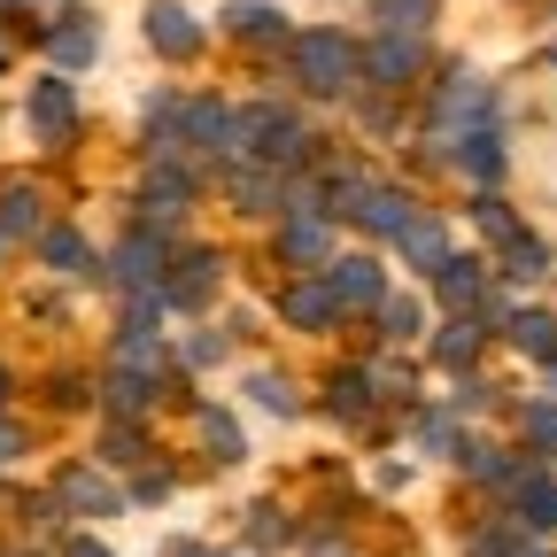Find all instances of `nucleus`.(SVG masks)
<instances>
[{
	"instance_id": "72a5a7b5",
	"label": "nucleus",
	"mask_w": 557,
	"mask_h": 557,
	"mask_svg": "<svg viewBox=\"0 0 557 557\" xmlns=\"http://www.w3.org/2000/svg\"><path fill=\"white\" fill-rule=\"evenodd\" d=\"M62 557H109V549H101V542H86V534H78V542H70V549H62Z\"/></svg>"
},
{
	"instance_id": "a878e982",
	"label": "nucleus",
	"mask_w": 557,
	"mask_h": 557,
	"mask_svg": "<svg viewBox=\"0 0 557 557\" xmlns=\"http://www.w3.org/2000/svg\"><path fill=\"white\" fill-rule=\"evenodd\" d=\"M527 442L542 457H557V403H527Z\"/></svg>"
},
{
	"instance_id": "2f4dec72",
	"label": "nucleus",
	"mask_w": 557,
	"mask_h": 557,
	"mask_svg": "<svg viewBox=\"0 0 557 557\" xmlns=\"http://www.w3.org/2000/svg\"><path fill=\"white\" fill-rule=\"evenodd\" d=\"M47 263H86V240L78 233H47Z\"/></svg>"
},
{
	"instance_id": "58836bf2",
	"label": "nucleus",
	"mask_w": 557,
	"mask_h": 557,
	"mask_svg": "<svg viewBox=\"0 0 557 557\" xmlns=\"http://www.w3.org/2000/svg\"><path fill=\"white\" fill-rule=\"evenodd\" d=\"M0 9H16V0H0Z\"/></svg>"
},
{
	"instance_id": "aec40b11",
	"label": "nucleus",
	"mask_w": 557,
	"mask_h": 557,
	"mask_svg": "<svg viewBox=\"0 0 557 557\" xmlns=\"http://www.w3.org/2000/svg\"><path fill=\"white\" fill-rule=\"evenodd\" d=\"M519 511H527V527H557V487H549L542 472L519 480Z\"/></svg>"
},
{
	"instance_id": "f8f14e48",
	"label": "nucleus",
	"mask_w": 557,
	"mask_h": 557,
	"mask_svg": "<svg viewBox=\"0 0 557 557\" xmlns=\"http://www.w3.org/2000/svg\"><path fill=\"white\" fill-rule=\"evenodd\" d=\"M434 278H442V302H449V310H465V302H480V287H487V278H480V263H472V256H442V263H434Z\"/></svg>"
},
{
	"instance_id": "f03ea898",
	"label": "nucleus",
	"mask_w": 557,
	"mask_h": 557,
	"mask_svg": "<svg viewBox=\"0 0 557 557\" xmlns=\"http://www.w3.org/2000/svg\"><path fill=\"white\" fill-rule=\"evenodd\" d=\"M418 62H426V39H418V32H380V39L357 54V70H364V78H380V86H403Z\"/></svg>"
},
{
	"instance_id": "f3484780",
	"label": "nucleus",
	"mask_w": 557,
	"mask_h": 557,
	"mask_svg": "<svg viewBox=\"0 0 557 557\" xmlns=\"http://www.w3.org/2000/svg\"><path fill=\"white\" fill-rule=\"evenodd\" d=\"M201 449L218 457V465H240V426H233V410H201Z\"/></svg>"
},
{
	"instance_id": "6e6552de",
	"label": "nucleus",
	"mask_w": 557,
	"mask_h": 557,
	"mask_svg": "<svg viewBox=\"0 0 557 557\" xmlns=\"http://www.w3.org/2000/svg\"><path fill=\"white\" fill-rule=\"evenodd\" d=\"M32 124H39L47 139H62L70 124H78V101H70V86H62V78H47V86L32 94Z\"/></svg>"
},
{
	"instance_id": "6ab92c4d",
	"label": "nucleus",
	"mask_w": 557,
	"mask_h": 557,
	"mask_svg": "<svg viewBox=\"0 0 557 557\" xmlns=\"http://www.w3.org/2000/svg\"><path fill=\"white\" fill-rule=\"evenodd\" d=\"M465 465H472V480H487V487H519L527 480V465H511V457H496V449H465Z\"/></svg>"
},
{
	"instance_id": "dca6fc26",
	"label": "nucleus",
	"mask_w": 557,
	"mask_h": 557,
	"mask_svg": "<svg viewBox=\"0 0 557 557\" xmlns=\"http://www.w3.org/2000/svg\"><path fill=\"white\" fill-rule=\"evenodd\" d=\"M511 341L527 348V357H542V364H549V357H557V318H542V310H519V318H511Z\"/></svg>"
},
{
	"instance_id": "9d476101",
	"label": "nucleus",
	"mask_w": 557,
	"mask_h": 557,
	"mask_svg": "<svg viewBox=\"0 0 557 557\" xmlns=\"http://www.w3.org/2000/svg\"><path fill=\"white\" fill-rule=\"evenodd\" d=\"M395 240H403V256H410V263H418V271H434V263H442V256H449V233H442V225H434V218H418V209H410V225H403V233H395Z\"/></svg>"
},
{
	"instance_id": "4be33fe9",
	"label": "nucleus",
	"mask_w": 557,
	"mask_h": 557,
	"mask_svg": "<svg viewBox=\"0 0 557 557\" xmlns=\"http://www.w3.org/2000/svg\"><path fill=\"white\" fill-rule=\"evenodd\" d=\"M54 62H62V70H86V62H94V32H86V24H62V32H54Z\"/></svg>"
},
{
	"instance_id": "412c9836",
	"label": "nucleus",
	"mask_w": 557,
	"mask_h": 557,
	"mask_svg": "<svg viewBox=\"0 0 557 557\" xmlns=\"http://www.w3.org/2000/svg\"><path fill=\"white\" fill-rule=\"evenodd\" d=\"M434 0H380V32H426Z\"/></svg>"
},
{
	"instance_id": "0eeeda50",
	"label": "nucleus",
	"mask_w": 557,
	"mask_h": 557,
	"mask_svg": "<svg viewBox=\"0 0 557 557\" xmlns=\"http://www.w3.org/2000/svg\"><path fill=\"white\" fill-rule=\"evenodd\" d=\"M348 209H357V225H364V233H380V240H395V233L410 225V201H403V194H357Z\"/></svg>"
},
{
	"instance_id": "f704fd0d",
	"label": "nucleus",
	"mask_w": 557,
	"mask_h": 557,
	"mask_svg": "<svg viewBox=\"0 0 557 557\" xmlns=\"http://www.w3.org/2000/svg\"><path fill=\"white\" fill-rule=\"evenodd\" d=\"M310 557H348V549H341V542H325V549H310Z\"/></svg>"
},
{
	"instance_id": "c85d7f7f",
	"label": "nucleus",
	"mask_w": 557,
	"mask_h": 557,
	"mask_svg": "<svg viewBox=\"0 0 557 557\" xmlns=\"http://www.w3.org/2000/svg\"><path fill=\"white\" fill-rule=\"evenodd\" d=\"M472 225H480L487 240H511V233H519V218H511L504 201H480V209H472Z\"/></svg>"
},
{
	"instance_id": "cd10ccee",
	"label": "nucleus",
	"mask_w": 557,
	"mask_h": 557,
	"mask_svg": "<svg viewBox=\"0 0 557 557\" xmlns=\"http://www.w3.org/2000/svg\"><path fill=\"white\" fill-rule=\"evenodd\" d=\"M380 325H387L395 341H410V333H418V302H403V295H380Z\"/></svg>"
},
{
	"instance_id": "c756f323",
	"label": "nucleus",
	"mask_w": 557,
	"mask_h": 557,
	"mask_svg": "<svg viewBox=\"0 0 557 557\" xmlns=\"http://www.w3.org/2000/svg\"><path fill=\"white\" fill-rule=\"evenodd\" d=\"M248 542H256V549H278V542H287V519H278L271 504H263V511H248Z\"/></svg>"
},
{
	"instance_id": "f257e3e1",
	"label": "nucleus",
	"mask_w": 557,
	"mask_h": 557,
	"mask_svg": "<svg viewBox=\"0 0 557 557\" xmlns=\"http://www.w3.org/2000/svg\"><path fill=\"white\" fill-rule=\"evenodd\" d=\"M295 70H302V86H318V94H348V86H357V47H348L341 32H310L295 47Z\"/></svg>"
},
{
	"instance_id": "b1692460",
	"label": "nucleus",
	"mask_w": 557,
	"mask_h": 557,
	"mask_svg": "<svg viewBox=\"0 0 557 557\" xmlns=\"http://www.w3.org/2000/svg\"><path fill=\"white\" fill-rule=\"evenodd\" d=\"M472 357H480V325H449V333H442V364L465 372Z\"/></svg>"
},
{
	"instance_id": "4c0bfd02",
	"label": "nucleus",
	"mask_w": 557,
	"mask_h": 557,
	"mask_svg": "<svg viewBox=\"0 0 557 557\" xmlns=\"http://www.w3.org/2000/svg\"><path fill=\"white\" fill-rule=\"evenodd\" d=\"M519 557H542V549H519Z\"/></svg>"
},
{
	"instance_id": "5701e85b",
	"label": "nucleus",
	"mask_w": 557,
	"mask_h": 557,
	"mask_svg": "<svg viewBox=\"0 0 557 557\" xmlns=\"http://www.w3.org/2000/svg\"><path fill=\"white\" fill-rule=\"evenodd\" d=\"M325 403H333V418H364L372 380H364V372H348V380H333V395H325Z\"/></svg>"
},
{
	"instance_id": "4468645a",
	"label": "nucleus",
	"mask_w": 557,
	"mask_h": 557,
	"mask_svg": "<svg viewBox=\"0 0 557 557\" xmlns=\"http://www.w3.org/2000/svg\"><path fill=\"white\" fill-rule=\"evenodd\" d=\"M278 310H287V325H333V318H341L333 287H318V278H310V287H287V302H278Z\"/></svg>"
},
{
	"instance_id": "2eb2a0df",
	"label": "nucleus",
	"mask_w": 557,
	"mask_h": 557,
	"mask_svg": "<svg viewBox=\"0 0 557 557\" xmlns=\"http://www.w3.org/2000/svg\"><path fill=\"white\" fill-rule=\"evenodd\" d=\"M178 132L201 139V148H218V139H233V116L218 101H194V109H178Z\"/></svg>"
},
{
	"instance_id": "423d86ee",
	"label": "nucleus",
	"mask_w": 557,
	"mask_h": 557,
	"mask_svg": "<svg viewBox=\"0 0 557 557\" xmlns=\"http://www.w3.org/2000/svg\"><path fill=\"white\" fill-rule=\"evenodd\" d=\"M148 39H156V54H194L201 47V24L178 9V0H156V9H148Z\"/></svg>"
},
{
	"instance_id": "bb28decb",
	"label": "nucleus",
	"mask_w": 557,
	"mask_h": 557,
	"mask_svg": "<svg viewBox=\"0 0 557 557\" xmlns=\"http://www.w3.org/2000/svg\"><path fill=\"white\" fill-rule=\"evenodd\" d=\"M504 263H511L519 278H534V271H542L549 256H542V240H527V233H511V240H504Z\"/></svg>"
},
{
	"instance_id": "ddd939ff",
	"label": "nucleus",
	"mask_w": 557,
	"mask_h": 557,
	"mask_svg": "<svg viewBox=\"0 0 557 557\" xmlns=\"http://www.w3.org/2000/svg\"><path fill=\"white\" fill-rule=\"evenodd\" d=\"M325 240H333L325 201H318V209H295V225H287V256H295V263H318V256H325Z\"/></svg>"
},
{
	"instance_id": "7c9ffc66",
	"label": "nucleus",
	"mask_w": 557,
	"mask_h": 557,
	"mask_svg": "<svg viewBox=\"0 0 557 557\" xmlns=\"http://www.w3.org/2000/svg\"><path fill=\"white\" fill-rule=\"evenodd\" d=\"M248 395H256V403H271V410H287V403H295L278 372H256V380H248Z\"/></svg>"
},
{
	"instance_id": "7ed1b4c3",
	"label": "nucleus",
	"mask_w": 557,
	"mask_h": 557,
	"mask_svg": "<svg viewBox=\"0 0 557 557\" xmlns=\"http://www.w3.org/2000/svg\"><path fill=\"white\" fill-rule=\"evenodd\" d=\"M116 278H124V287H139V295H156V287H163V233L139 225V233L116 248Z\"/></svg>"
},
{
	"instance_id": "393cba45",
	"label": "nucleus",
	"mask_w": 557,
	"mask_h": 557,
	"mask_svg": "<svg viewBox=\"0 0 557 557\" xmlns=\"http://www.w3.org/2000/svg\"><path fill=\"white\" fill-rule=\"evenodd\" d=\"M225 32H278V9H263V0H233Z\"/></svg>"
},
{
	"instance_id": "9b49d317",
	"label": "nucleus",
	"mask_w": 557,
	"mask_h": 557,
	"mask_svg": "<svg viewBox=\"0 0 557 557\" xmlns=\"http://www.w3.org/2000/svg\"><path fill=\"white\" fill-rule=\"evenodd\" d=\"M54 496H62L70 511H116V504H124L116 487H109V480H94V472H62V480H54Z\"/></svg>"
},
{
	"instance_id": "a211bd4d",
	"label": "nucleus",
	"mask_w": 557,
	"mask_h": 557,
	"mask_svg": "<svg viewBox=\"0 0 557 557\" xmlns=\"http://www.w3.org/2000/svg\"><path fill=\"white\" fill-rule=\"evenodd\" d=\"M16 233H39V194L32 186L0 194V240H16Z\"/></svg>"
},
{
	"instance_id": "473e14b6",
	"label": "nucleus",
	"mask_w": 557,
	"mask_h": 557,
	"mask_svg": "<svg viewBox=\"0 0 557 557\" xmlns=\"http://www.w3.org/2000/svg\"><path fill=\"white\" fill-rule=\"evenodd\" d=\"M16 449H24V434H16V426H0V465H9Z\"/></svg>"
},
{
	"instance_id": "39448f33",
	"label": "nucleus",
	"mask_w": 557,
	"mask_h": 557,
	"mask_svg": "<svg viewBox=\"0 0 557 557\" xmlns=\"http://www.w3.org/2000/svg\"><path fill=\"white\" fill-rule=\"evenodd\" d=\"M449 148H457L465 178H480V186H496V178H504V139H496V124H472L465 139H449Z\"/></svg>"
},
{
	"instance_id": "20e7f679",
	"label": "nucleus",
	"mask_w": 557,
	"mask_h": 557,
	"mask_svg": "<svg viewBox=\"0 0 557 557\" xmlns=\"http://www.w3.org/2000/svg\"><path fill=\"white\" fill-rule=\"evenodd\" d=\"M333 302L341 310H380V295H387V278H380V263H364V256H348V263H333Z\"/></svg>"
},
{
	"instance_id": "1a4fd4ad",
	"label": "nucleus",
	"mask_w": 557,
	"mask_h": 557,
	"mask_svg": "<svg viewBox=\"0 0 557 557\" xmlns=\"http://www.w3.org/2000/svg\"><path fill=\"white\" fill-rule=\"evenodd\" d=\"M209 278H218V256H194L186 271H171V278H163L156 295H163V302H178V310H194V302H209Z\"/></svg>"
},
{
	"instance_id": "c9c22d12",
	"label": "nucleus",
	"mask_w": 557,
	"mask_h": 557,
	"mask_svg": "<svg viewBox=\"0 0 557 557\" xmlns=\"http://www.w3.org/2000/svg\"><path fill=\"white\" fill-rule=\"evenodd\" d=\"M178 557H218V549H178Z\"/></svg>"
},
{
	"instance_id": "e433bc0d",
	"label": "nucleus",
	"mask_w": 557,
	"mask_h": 557,
	"mask_svg": "<svg viewBox=\"0 0 557 557\" xmlns=\"http://www.w3.org/2000/svg\"><path fill=\"white\" fill-rule=\"evenodd\" d=\"M0 395H9V372H0Z\"/></svg>"
}]
</instances>
